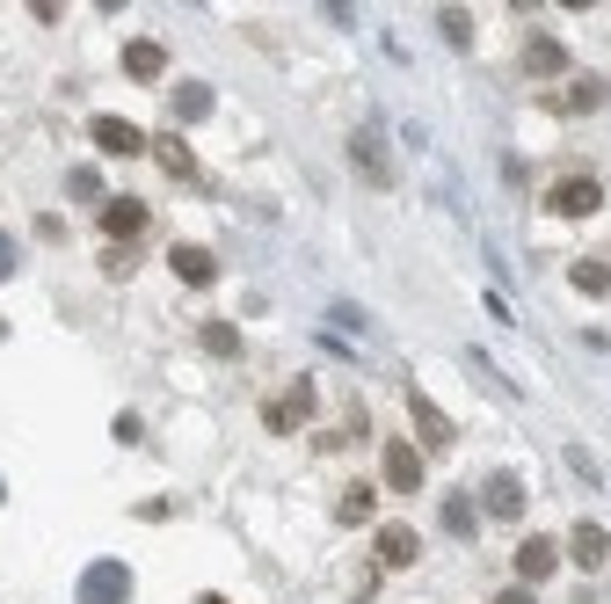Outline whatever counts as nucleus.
<instances>
[{
	"label": "nucleus",
	"instance_id": "nucleus-1",
	"mask_svg": "<svg viewBox=\"0 0 611 604\" xmlns=\"http://www.w3.org/2000/svg\"><path fill=\"white\" fill-rule=\"evenodd\" d=\"M349 161H357V175H365L371 190H393V183H400L393 146H386V131H379V124H357V131H349Z\"/></svg>",
	"mask_w": 611,
	"mask_h": 604
},
{
	"label": "nucleus",
	"instance_id": "nucleus-2",
	"mask_svg": "<svg viewBox=\"0 0 611 604\" xmlns=\"http://www.w3.org/2000/svg\"><path fill=\"white\" fill-rule=\"evenodd\" d=\"M96 226L110 234V248H139V234L153 226V212H147V197H102Z\"/></svg>",
	"mask_w": 611,
	"mask_h": 604
},
{
	"label": "nucleus",
	"instance_id": "nucleus-3",
	"mask_svg": "<svg viewBox=\"0 0 611 604\" xmlns=\"http://www.w3.org/2000/svg\"><path fill=\"white\" fill-rule=\"evenodd\" d=\"M306 415H314V379H292L277 401H263V430L292 437V430H306Z\"/></svg>",
	"mask_w": 611,
	"mask_h": 604
},
{
	"label": "nucleus",
	"instance_id": "nucleus-4",
	"mask_svg": "<svg viewBox=\"0 0 611 604\" xmlns=\"http://www.w3.org/2000/svg\"><path fill=\"white\" fill-rule=\"evenodd\" d=\"M597 204H604V183H597V175H561V183L546 190V212L553 218H589Z\"/></svg>",
	"mask_w": 611,
	"mask_h": 604
},
{
	"label": "nucleus",
	"instance_id": "nucleus-5",
	"mask_svg": "<svg viewBox=\"0 0 611 604\" xmlns=\"http://www.w3.org/2000/svg\"><path fill=\"white\" fill-rule=\"evenodd\" d=\"M80 604H131V568L124 561H88V576L74 590Z\"/></svg>",
	"mask_w": 611,
	"mask_h": 604
},
{
	"label": "nucleus",
	"instance_id": "nucleus-6",
	"mask_svg": "<svg viewBox=\"0 0 611 604\" xmlns=\"http://www.w3.org/2000/svg\"><path fill=\"white\" fill-rule=\"evenodd\" d=\"M481 509H488L495 525H517V517H524V481H517L510 466H495L488 481H481Z\"/></svg>",
	"mask_w": 611,
	"mask_h": 604
},
{
	"label": "nucleus",
	"instance_id": "nucleus-7",
	"mask_svg": "<svg viewBox=\"0 0 611 604\" xmlns=\"http://www.w3.org/2000/svg\"><path fill=\"white\" fill-rule=\"evenodd\" d=\"M168 269L190 291H212V285H219V255H212V248H196V241H175L168 248Z\"/></svg>",
	"mask_w": 611,
	"mask_h": 604
},
{
	"label": "nucleus",
	"instance_id": "nucleus-8",
	"mask_svg": "<svg viewBox=\"0 0 611 604\" xmlns=\"http://www.w3.org/2000/svg\"><path fill=\"white\" fill-rule=\"evenodd\" d=\"M408 415H416V437H422V452H444L451 444V415L430 401L422 387H408Z\"/></svg>",
	"mask_w": 611,
	"mask_h": 604
},
{
	"label": "nucleus",
	"instance_id": "nucleus-9",
	"mask_svg": "<svg viewBox=\"0 0 611 604\" xmlns=\"http://www.w3.org/2000/svg\"><path fill=\"white\" fill-rule=\"evenodd\" d=\"M386 488L393 495H416L422 488V452L408 444V437H386Z\"/></svg>",
	"mask_w": 611,
	"mask_h": 604
},
{
	"label": "nucleus",
	"instance_id": "nucleus-10",
	"mask_svg": "<svg viewBox=\"0 0 611 604\" xmlns=\"http://www.w3.org/2000/svg\"><path fill=\"white\" fill-rule=\"evenodd\" d=\"M561 568V539H546V532H532L524 546H517V582H546Z\"/></svg>",
	"mask_w": 611,
	"mask_h": 604
},
{
	"label": "nucleus",
	"instance_id": "nucleus-11",
	"mask_svg": "<svg viewBox=\"0 0 611 604\" xmlns=\"http://www.w3.org/2000/svg\"><path fill=\"white\" fill-rule=\"evenodd\" d=\"M88 131H96V146H102V153H117V161H131V153H147V131H139L131 117H96Z\"/></svg>",
	"mask_w": 611,
	"mask_h": 604
},
{
	"label": "nucleus",
	"instance_id": "nucleus-12",
	"mask_svg": "<svg viewBox=\"0 0 611 604\" xmlns=\"http://www.w3.org/2000/svg\"><path fill=\"white\" fill-rule=\"evenodd\" d=\"M153 161H161V168H168L175 183H204V168H196V153L182 146V131H161V139H153Z\"/></svg>",
	"mask_w": 611,
	"mask_h": 604
},
{
	"label": "nucleus",
	"instance_id": "nucleus-13",
	"mask_svg": "<svg viewBox=\"0 0 611 604\" xmlns=\"http://www.w3.org/2000/svg\"><path fill=\"white\" fill-rule=\"evenodd\" d=\"M524 73H532V80H553V73H568V45L538 29L532 45H524Z\"/></svg>",
	"mask_w": 611,
	"mask_h": 604
},
{
	"label": "nucleus",
	"instance_id": "nucleus-14",
	"mask_svg": "<svg viewBox=\"0 0 611 604\" xmlns=\"http://www.w3.org/2000/svg\"><path fill=\"white\" fill-rule=\"evenodd\" d=\"M568 554H575V568H604V561H611V532H604V525H575V532H568Z\"/></svg>",
	"mask_w": 611,
	"mask_h": 604
},
{
	"label": "nucleus",
	"instance_id": "nucleus-15",
	"mask_svg": "<svg viewBox=\"0 0 611 604\" xmlns=\"http://www.w3.org/2000/svg\"><path fill=\"white\" fill-rule=\"evenodd\" d=\"M124 73H131V80H161V73H168V51L153 45V37H131V45H124Z\"/></svg>",
	"mask_w": 611,
	"mask_h": 604
},
{
	"label": "nucleus",
	"instance_id": "nucleus-16",
	"mask_svg": "<svg viewBox=\"0 0 611 604\" xmlns=\"http://www.w3.org/2000/svg\"><path fill=\"white\" fill-rule=\"evenodd\" d=\"M212 102H219V96H212V80H182L168 110H175V124H204V117H212Z\"/></svg>",
	"mask_w": 611,
	"mask_h": 604
},
{
	"label": "nucleus",
	"instance_id": "nucleus-17",
	"mask_svg": "<svg viewBox=\"0 0 611 604\" xmlns=\"http://www.w3.org/2000/svg\"><path fill=\"white\" fill-rule=\"evenodd\" d=\"M604 102H611V80H597V73H583V80H568L561 110H568V117H589V110H604Z\"/></svg>",
	"mask_w": 611,
	"mask_h": 604
},
{
	"label": "nucleus",
	"instance_id": "nucleus-18",
	"mask_svg": "<svg viewBox=\"0 0 611 604\" xmlns=\"http://www.w3.org/2000/svg\"><path fill=\"white\" fill-rule=\"evenodd\" d=\"M416 554H422V539L408 525H379V568H408Z\"/></svg>",
	"mask_w": 611,
	"mask_h": 604
},
{
	"label": "nucleus",
	"instance_id": "nucleus-19",
	"mask_svg": "<svg viewBox=\"0 0 611 604\" xmlns=\"http://www.w3.org/2000/svg\"><path fill=\"white\" fill-rule=\"evenodd\" d=\"M437 517H444V532H451V539H473V532H481V503H473V495H459V488L444 495Z\"/></svg>",
	"mask_w": 611,
	"mask_h": 604
},
{
	"label": "nucleus",
	"instance_id": "nucleus-20",
	"mask_svg": "<svg viewBox=\"0 0 611 604\" xmlns=\"http://www.w3.org/2000/svg\"><path fill=\"white\" fill-rule=\"evenodd\" d=\"M568 285L583 291V299H604V291H611V263H604V255H583V263L568 269Z\"/></svg>",
	"mask_w": 611,
	"mask_h": 604
},
{
	"label": "nucleus",
	"instance_id": "nucleus-21",
	"mask_svg": "<svg viewBox=\"0 0 611 604\" xmlns=\"http://www.w3.org/2000/svg\"><path fill=\"white\" fill-rule=\"evenodd\" d=\"M204 350H212V357H241V328H233V320H204Z\"/></svg>",
	"mask_w": 611,
	"mask_h": 604
},
{
	"label": "nucleus",
	"instance_id": "nucleus-22",
	"mask_svg": "<svg viewBox=\"0 0 611 604\" xmlns=\"http://www.w3.org/2000/svg\"><path fill=\"white\" fill-rule=\"evenodd\" d=\"M66 197H74V204H96V212H102V175H96V168H74V175H66Z\"/></svg>",
	"mask_w": 611,
	"mask_h": 604
},
{
	"label": "nucleus",
	"instance_id": "nucleus-23",
	"mask_svg": "<svg viewBox=\"0 0 611 604\" xmlns=\"http://www.w3.org/2000/svg\"><path fill=\"white\" fill-rule=\"evenodd\" d=\"M335 517H343V525H365V517H371V488H365V481H357V488H343Z\"/></svg>",
	"mask_w": 611,
	"mask_h": 604
},
{
	"label": "nucleus",
	"instance_id": "nucleus-24",
	"mask_svg": "<svg viewBox=\"0 0 611 604\" xmlns=\"http://www.w3.org/2000/svg\"><path fill=\"white\" fill-rule=\"evenodd\" d=\"M437 29H444V37H451V45H473V15H466V8H444V15H437Z\"/></svg>",
	"mask_w": 611,
	"mask_h": 604
},
{
	"label": "nucleus",
	"instance_id": "nucleus-25",
	"mask_svg": "<svg viewBox=\"0 0 611 604\" xmlns=\"http://www.w3.org/2000/svg\"><path fill=\"white\" fill-rule=\"evenodd\" d=\"M102 269H110V277H131V269H139V248H102Z\"/></svg>",
	"mask_w": 611,
	"mask_h": 604
},
{
	"label": "nucleus",
	"instance_id": "nucleus-26",
	"mask_svg": "<svg viewBox=\"0 0 611 604\" xmlns=\"http://www.w3.org/2000/svg\"><path fill=\"white\" fill-rule=\"evenodd\" d=\"M495 604H538V597H532V582H510V590H502Z\"/></svg>",
	"mask_w": 611,
	"mask_h": 604
},
{
	"label": "nucleus",
	"instance_id": "nucleus-27",
	"mask_svg": "<svg viewBox=\"0 0 611 604\" xmlns=\"http://www.w3.org/2000/svg\"><path fill=\"white\" fill-rule=\"evenodd\" d=\"M8 277H15V241L0 234V285H8Z\"/></svg>",
	"mask_w": 611,
	"mask_h": 604
},
{
	"label": "nucleus",
	"instance_id": "nucleus-28",
	"mask_svg": "<svg viewBox=\"0 0 611 604\" xmlns=\"http://www.w3.org/2000/svg\"><path fill=\"white\" fill-rule=\"evenodd\" d=\"M196 604H226V597H196Z\"/></svg>",
	"mask_w": 611,
	"mask_h": 604
},
{
	"label": "nucleus",
	"instance_id": "nucleus-29",
	"mask_svg": "<svg viewBox=\"0 0 611 604\" xmlns=\"http://www.w3.org/2000/svg\"><path fill=\"white\" fill-rule=\"evenodd\" d=\"M0 503H8V488H0Z\"/></svg>",
	"mask_w": 611,
	"mask_h": 604
}]
</instances>
